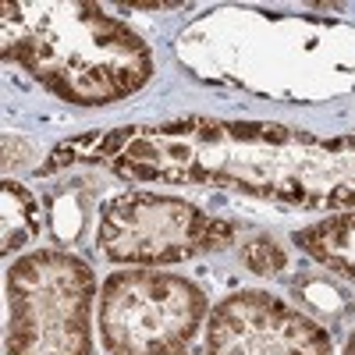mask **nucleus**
I'll return each mask as SVG.
<instances>
[{
  "mask_svg": "<svg viewBox=\"0 0 355 355\" xmlns=\"http://www.w3.org/2000/svg\"><path fill=\"white\" fill-rule=\"evenodd\" d=\"M239 227L167 192L128 189L103 202L96 245L121 266H171L206 252H224Z\"/></svg>",
  "mask_w": 355,
  "mask_h": 355,
  "instance_id": "423d86ee",
  "label": "nucleus"
},
{
  "mask_svg": "<svg viewBox=\"0 0 355 355\" xmlns=\"http://www.w3.org/2000/svg\"><path fill=\"white\" fill-rule=\"evenodd\" d=\"M0 40L8 64L75 107L121 103L157 71L150 43L96 4H4Z\"/></svg>",
  "mask_w": 355,
  "mask_h": 355,
  "instance_id": "7ed1b4c3",
  "label": "nucleus"
},
{
  "mask_svg": "<svg viewBox=\"0 0 355 355\" xmlns=\"http://www.w3.org/2000/svg\"><path fill=\"white\" fill-rule=\"evenodd\" d=\"M40 231H43L40 199L21 182L4 178V185H0V252L15 256L28 242H36Z\"/></svg>",
  "mask_w": 355,
  "mask_h": 355,
  "instance_id": "1a4fd4ad",
  "label": "nucleus"
},
{
  "mask_svg": "<svg viewBox=\"0 0 355 355\" xmlns=\"http://www.w3.org/2000/svg\"><path fill=\"white\" fill-rule=\"evenodd\" d=\"M239 256H242V266L256 277H277L288 270V249L270 234H259V239L245 242Z\"/></svg>",
  "mask_w": 355,
  "mask_h": 355,
  "instance_id": "f8f14e48",
  "label": "nucleus"
},
{
  "mask_svg": "<svg viewBox=\"0 0 355 355\" xmlns=\"http://www.w3.org/2000/svg\"><path fill=\"white\" fill-rule=\"evenodd\" d=\"M295 245L316 259L327 274L355 281V210L331 214L295 231Z\"/></svg>",
  "mask_w": 355,
  "mask_h": 355,
  "instance_id": "6e6552de",
  "label": "nucleus"
},
{
  "mask_svg": "<svg viewBox=\"0 0 355 355\" xmlns=\"http://www.w3.org/2000/svg\"><path fill=\"white\" fill-rule=\"evenodd\" d=\"M96 214V189L89 178H71L68 185L53 189L50 199H46V224H50V234L64 245H75L89 220Z\"/></svg>",
  "mask_w": 355,
  "mask_h": 355,
  "instance_id": "9d476101",
  "label": "nucleus"
},
{
  "mask_svg": "<svg viewBox=\"0 0 355 355\" xmlns=\"http://www.w3.org/2000/svg\"><path fill=\"white\" fill-rule=\"evenodd\" d=\"M291 299L316 323H345L355 316V295L334 274H299L291 281Z\"/></svg>",
  "mask_w": 355,
  "mask_h": 355,
  "instance_id": "9b49d317",
  "label": "nucleus"
},
{
  "mask_svg": "<svg viewBox=\"0 0 355 355\" xmlns=\"http://www.w3.org/2000/svg\"><path fill=\"white\" fill-rule=\"evenodd\" d=\"M96 274L71 249H36L8 266L4 355H93Z\"/></svg>",
  "mask_w": 355,
  "mask_h": 355,
  "instance_id": "20e7f679",
  "label": "nucleus"
},
{
  "mask_svg": "<svg viewBox=\"0 0 355 355\" xmlns=\"http://www.w3.org/2000/svg\"><path fill=\"white\" fill-rule=\"evenodd\" d=\"M202 348L206 355H334L323 323L259 288L231 291L214 306Z\"/></svg>",
  "mask_w": 355,
  "mask_h": 355,
  "instance_id": "0eeeda50",
  "label": "nucleus"
},
{
  "mask_svg": "<svg viewBox=\"0 0 355 355\" xmlns=\"http://www.w3.org/2000/svg\"><path fill=\"white\" fill-rule=\"evenodd\" d=\"M210 316L206 291L171 270H114L100 291V338L107 355H174L192 345Z\"/></svg>",
  "mask_w": 355,
  "mask_h": 355,
  "instance_id": "39448f33",
  "label": "nucleus"
},
{
  "mask_svg": "<svg viewBox=\"0 0 355 355\" xmlns=\"http://www.w3.org/2000/svg\"><path fill=\"white\" fill-rule=\"evenodd\" d=\"M174 355H206V348H192V345H189V348H182V352H174Z\"/></svg>",
  "mask_w": 355,
  "mask_h": 355,
  "instance_id": "4468645a",
  "label": "nucleus"
},
{
  "mask_svg": "<svg viewBox=\"0 0 355 355\" xmlns=\"http://www.w3.org/2000/svg\"><path fill=\"white\" fill-rule=\"evenodd\" d=\"M199 75L281 103H323L355 89V25L316 15L224 8L178 40Z\"/></svg>",
  "mask_w": 355,
  "mask_h": 355,
  "instance_id": "f03ea898",
  "label": "nucleus"
},
{
  "mask_svg": "<svg viewBox=\"0 0 355 355\" xmlns=\"http://www.w3.org/2000/svg\"><path fill=\"white\" fill-rule=\"evenodd\" d=\"M121 11H185V4H121Z\"/></svg>",
  "mask_w": 355,
  "mask_h": 355,
  "instance_id": "ddd939ff",
  "label": "nucleus"
},
{
  "mask_svg": "<svg viewBox=\"0 0 355 355\" xmlns=\"http://www.w3.org/2000/svg\"><path fill=\"white\" fill-rule=\"evenodd\" d=\"M345 355H355V331H352L348 341H345Z\"/></svg>",
  "mask_w": 355,
  "mask_h": 355,
  "instance_id": "2eb2a0df",
  "label": "nucleus"
},
{
  "mask_svg": "<svg viewBox=\"0 0 355 355\" xmlns=\"http://www.w3.org/2000/svg\"><path fill=\"white\" fill-rule=\"evenodd\" d=\"M85 164L128 182L214 185L306 210H355V132L323 139L274 121L178 117L103 132Z\"/></svg>",
  "mask_w": 355,
  "mask_h": 355,
  "instance_id": "f257e3e1",
  "label": "nucleus"
}]
</instances>
